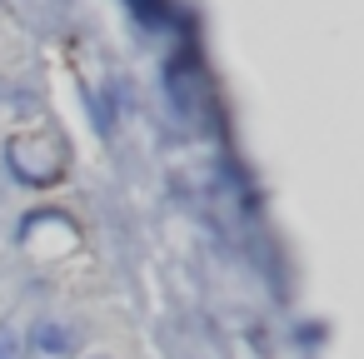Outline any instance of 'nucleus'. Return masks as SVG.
<instances>
[{
	"instance_id": "obj_1",
	"label": "nucleus",
	"mask_w": 364,
	"mask_h": 359,
	"mask_svg": "<svg viewBox=\"0 0 364 359\" xmlns=\"http://www.w3.org/2000/svg\"><path fill=\"white\" fill-rule=\"evenodd\" d=\"M6 160H11V170H16L26 185H50V180H60V170H65V150H60L50 135H16L11 150H6Z\"/></svg>"
},
{
	"instance_id": "obj_2",
	"label": "nucleus",
	"mask_w": 364,
	"mask_h": 359,
	"mask_svg": "<svg viewBox=\"0 0 364 359\" xmlns=\"http://www.w3.org/2000/svg\"><path fill=\"white\" fill-rule=\"evenodd\" d=\"M31 344H36L46 359H65V354L75 349V329H70L65 319H41V324L31 329Z\"/></svg>"
},
{
	"instance_id": "obj_3",
	"label": "nucleus",
	"mask_w": 364,
	"mask_h": 359,
	"mask_svg": "<svg viewBox=\"0 0 364 359\" xmlns=\"http://www.w3.org/2000/svg\"><path fill=\"white\" fill-rule=\"evenodd\" d=\"M0 359H21V329L0 324Z\"/></svg>"
},
{
	"instance_id": "obj_4",
	"label": "nucleus",
	"mask_w": 364,
	"mask_h": 359,
	"mask_svg": "<svg viewBox=\"0 0 364 359\" xmlns=\"http://www.w3.org/2000/svg\"><path fill=\"white\" fill-rule=\"evenodd\" d=\"M90 359H110V354H90Z\"/></svg>"
}]
</instances>
